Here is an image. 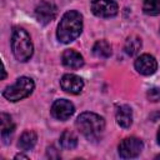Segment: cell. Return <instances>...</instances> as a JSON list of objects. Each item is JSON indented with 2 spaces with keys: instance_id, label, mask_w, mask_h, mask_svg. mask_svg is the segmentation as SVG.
<instances>
[{
  "instance_id": "obj_11",
  "label": "cell",
  "mask_w": 160,
  "mask_h": 160,
  "mask_svg": "<svg viewBox=\"0 0 160 160\" xmlns=\"http://www.w3.org/2000/svg\"><path fill=\"white\" fill-rule=\"evenodd\" d=\"M61 61L69 69H79L84 65L82 56L75 50H65L61 55Z\"/></svg>"
},
{
  "instance_id": "obj_6",
  "label": "cell",
  "mask_w": 160,
  "mask_h": 160,
  "mask_svg": "<svg viewBox=\"0 0 160 160\" xmlns=\"http://www.w3.org/2000/svg\"><path fill=\"white\" fill-rule=\"evenodd\" d=\"M91 11L99 18H112L118 14V4L114 0H92Z\"/></svg>"
},
{
  "instance_id": "obj_4",
  "label": "cell",
  "mask_w": 160,
  "mask_h": 160,
  "mask_svg": "<svg viewBox=\"0 0 160 160\" xmlns=\"http://www.w3.org/2000/svg\"><path fill=\"white\" fill-rule=\"evenodd\" d=\"M34 88H35V84L32 79L28 76H21L12 85H9L5 88V90L2 91V96L9 101L15 102L24 98H28L32 92Z\"/></svg>"
},
{
  "instance_id": "obj_21",
  "label": "cell",
  "mask_w": 160,
  "mask_h": 160,
  "mask_svg": "<svg viewBox=\"0 0 160 160\" xmlns=\"http://www.w3.org/2000/svg\"><path fill=\"white\" fill-rule=\"evenodd\" d=\"M158 141H159V144H160V129H159V131H158Z\"/></svg>"
},
{
  "instance_id": "obj_7",
  "label": "cell",
  "mask_w": 160,
  "mask_h": 160,
  "mask_svg": "<svg viewBox=\"0 0 160 160\" xmlns=\"http://www.w3.org/2000/svg\"><path fill=\"white\" fill-rule=\"evenodd\" d=\"M75 111V108L71 101L60 99L56 100L51 106V115L58 120H68Z\"/></svg>"
},
{
  "instance_id": "obj_12",
  "label": "cell",
  "mask_w": 160,
  "mask_h": 160,
  "mask_svg": "<svg viewBox=\"0 0 160 160\" xmlns=\"http://www.w3.org/2000/svg\"><path fill=\"white\" fill-rule=\"evenodd\" d=\"M116 122L124 128V129H128L131 126L132 124V110L130 106L128 105H121L116 109Z\"/></svg>"
},
{
  "instance_id": "obj_9",
  "label": "cell",
  "mask_w": 160,
  "mask_h": 160,
  "mask_svg": "<svg viewBox=\"0 0 160 160\" xmlns=\"http://www.w3.org/2000/svg\"><path fill=\"white\" fill-rule=\"evenodd\" d=\"M60 86L69 94H80L84 88V81L75 74H65L60 80Z\"/></svg>"
},
{
  "instance_id": "obj_22",
  "label": "cell",
  "mask_w": 160,
  "mask_h": 160,
  "mask_svg": "<svg viewBox=\"0 0 160 160\" xmlns=\"http://www.w3.org/2000/svg\"><path fill=\"white\" fill-rule=\"evenodd\" d=\"M156 159H160V154H159V155H158V156H156Z\"/></svg>"
},
{
  "instance_id": "obj_10",
  "label": "cell",
  "mask_w": 160,
  "mask_h": 160,
  "mask_svg": "<svg viewBox=\"0 0 160 160\" xmlns=\"http://www.w3.org/2000/svg\"><path fill=\"white\" fill-rule=\"evenodd\" d=\"M56 15H58V8L51 2H42L35 9L36 20L42 25H46L50 21H52L56 18Z\"/></svg>"
},
{
  "instance_id": "obj_16",
  "label": "cell",
  "mask_w": 160,
  "mask_h": 160,
  "mask_svg": "<svg viewBox=\"0 0 160 160\" xmlns=\"http://www.w3.org/2000/svg\"><path fill=\"white\" fill-rule=\"evenodd\" d=\"M0 119H1V136L6 141V139L10 138V135L14 132L15 125H14L10 115H8V114H1Z\"/></svg>"
},
{
  "instance_id": "obj_20",
  "label": "cell",
  "mask_w": 160,
  "mask_h": 160,
  "mask_svg": "<svg viewBox=\"0 0 160 160\" xmlns=\"http://www.w3.org/2000/svg\"><path fill=\"white\" fill-rule=\"evenodd\" d=\"M15 159H25V160H28L29 158L26 155H24V154H18V155H15Z\"/></svg>"
},
{
  "instance_id": "obj_17",
  "label": "cell",
  "mask_w": 160,
  "mask_h": 160,
  "mask_svg": "<svg viewBox=\"0 0 160 160\" xmlns=\"http://www.w3.org/2000/svg\"><path fill=\"white\" fill-rule=\"evenodd\" d=\"M141 49V40L138 36H130L124 45V50L129 56L136 55Z\"/></svg>"
},
{
  "instance_id": "obj_18",
  "label": "cell",
  "mask_w": 160,
  "mask_h": 160,
  "mask_svg": "<svg viewBox=\"0 0 160 160\" xmlns=\"http://www.w3.org/2000/svg\"><path fill=\"white\" fill-rule=\"evenodd\" d=\"M142 10L146 15H159L160 14V0H144Z\"/></svg>"
},
{
  "instance_id": "obj_2",
  "label": "cell",
  "mask_w": 160,
  "mask_h": 160,
  "mask_svg": "<svg viewBox=\"0 0 160 160\" xmlns=\"http://www.w3.org/2000/svg\"><path fill=\"white\" fill-rule=\"evenodd\" d=\"M78 130L89 140H96L105 130V120L94 112H82L75 122Z\"/></svg>"
},
{
  "instance_id": "obj_8",
  "label": "cell",
  "mask_w": 160,
  "mask_h": 160,
  "mask_svg": "<svg viewBox=\"0 0 160 160\" xmlns=\"http://www.w3.org/2000/svg\"><path fill=\"white\" fill-rule=\"evenodd\" d=\"M135 69L141 75H152L158 69V62L152 55L142 54L135 60Z\"/></svg>"
},
{
  "instance_id": "obj_14",
  "label": "cell",
  "mask_w": 160,
  "mask_h": 160,
  "mask_svg": "<svg viewBox=\"0 0 160 160\" xmlns=\"http://www.w3.org/2000/svg\"><path fill=\"white\" fill-rule=\"evenodd\" d=\"M92 52L96 58L100 59H108L111 55V46L108 41L105 40H99L95 42V45L92 46Z\"/></svg>"
},
{
  "instance_id": "obj_15",
  "label": "cell",
  "mask_w": 160,
  "mask_h": 160,
  "mask_svg": "<svg viewBox=\"0 0 160 160\" xmlns=\"http://www.w3.org/2000/svg\"><path fill=\"white\" fill-rule=\"evenodd\" d=\"M60 145L62 149H66V150H71L74 148H76L78 145V136L70 131V130H65L61 135H60Z\"/></svg>"
},
{
  "instance_id": "obj_5",
  "label": "cell",
  "mask_w": 160,
  "mask_h": 160,
  "mask_svg": "<svg viewBox=\"0 0 160 160\" xmlns=\"http://www.w3.org/2000/svg\"><path fill=\"white\" fill-rule=\"evenodd\" d=\"M144 144L138 138H126L124 139L119 145V155L122 159H132L140 155L142 151Z\"/></svg>"
},
{
  "instance_id": "obj_19",
  "label": "cell",
  "mask_w": 160,
  "mask_h": 160,
  "mask_svg": "<svg viewBox=\"0 0 160 160\" xmlns=\"http://www.w3.org/2000/svg\"><path fill=\"white\" fill-rule=\"evenodd\" d=\"M146 96L152 102L160 101V88H151V89H149L148 92H146Z\"/></svg>"
},
{
  "instance_id": "obj_3",
  "label": "cell",
  "mask_w": 160,
  "mask_h": 160,
  "mask_svg": "<svg viewBox=\"0 0 160 160\" xmlns=\"http://www.w3.org/2000/svg\"><path fill=\"white\" fill-rule=\"evenodd\" d=\"M11 49L14 56L21 61L25 62L30 60L34 52V46L30 39V35L21 28H15L11 36Z\"/></svg>"
},
{
  "instance_id": "obj_1",
  "label": "cell",
  "mask_w": 160,
  "mask_h": 160,
  "mask_svg": "<svg viewBox=\"0 0 160 160\" xmlns=\"http://www.w3.org/2000/svg\"><path fill=\"white\" fill-rule=\"evenodd\" d=\"M82 30V16L79 11L75 10H70L66 11L59 25H58V32L56 36L59 39V41L64 42V44H69L71 41H74Z\"/></svg>"
},
{
  "instance_id": "obj_13",
  "label": "cell",
  "mask_w": 160,
  "mask_h": 160,
  "mask_svg": "<svg viewBox=\"0 0 160 160\" xmlns=\"http://www.w3.org/2000/svg\"><path fill=\"white\" fill-rule=\"evenodd\" d=\"M36 140H38L36 134H35L34 131L28 130V131H25V132L21 134V136H20V139H19V142H18V146H19L21 150L28 151V150H31V149L35 146Z\"/></svg>"
}]
</instances>
